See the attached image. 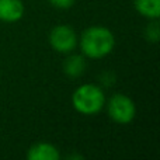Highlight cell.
<instances>
[{"label":"cell","instance_id":"1","mask_svg":"<svg viewBox=\"0 0 160 160\" xmlns=\"http://www.w3.org/2000/svg\"><path fill=\"white\" fill-rule=\"evenodd\" d=\"M115 44L114 32L104 25H91L86 28L78 42L82 55L88 59L105 58L114 51Z\"/></svg>","mask_w":160,"mask_h":160},{"label":"cell","instance_id":"2","mask_svg":"<svg viewBox=\"0 0 160 160\" xmlns=\"http://www.w3.org/2000/svg\"><path fill=\"white\" fill-rule=\"evenodd\" d=\"M105 93L93 83L80 84L72 94V105L82 115H96L105 107Z\"/></svg>","mask_w":160,"mask_h":160},{"label":"cell","instance_id":"3","mask_svg":"<svg viewBox=\"0 0 160 160\" xmlns=\"http://www.w3.org/2000/svg\"><path fill=\"white\" fill-rule=\"evenodd\" d=\"M107 114L111 121L121 125L132 122L136 117V105L131 97L122 93H115L105 101Z\"/></svg>","mask_w":160,"mask_h":160},{"label":"cell","instance_id":"4","mask_svg":"<svg viewBox=\"0 0 160 160\" xmlns=\"http://www.w3.org/2000/svg\"><path fill=\"white\" fill-rule=\"evenodd\" d=\"M48 39H49V45L55 52L65 53V55L73 52L78 48L79 42V37L76 31L68 24L55 25L51 30Z\"/></svg>","mask_w":160,"mask_h":160},{"label":"cell","instance_id":"5","mask_svg":"<svg viewBox=\"0 0 160 160\" xmlns=\"http://www.w3.org/2000/svg\"><path fill=\"white\" fill-rule=\"evenodd\" d=\"M25 6L22 0H0V21L17 22L24 17Z\"/></svg>","mask_w":160,"mask_h":160},{"label":"cell","instance_id":"6","mask_svg":"<svg viewBox=\"0 0 160 160\" xmlns=\"http://www.w3.org/2000/svg\"><path fill=\"white\" fill-rule=\"evenodd\" d=\"M61 152L53 143L49 142H38L30 146L27 152L28 160H58Z\"/></svg>","mask_w":160,"mask_h":160},{"label":"cell","instance_id":"7","mask_svg":"<svg viewBox=\"0 0 160 160\" xmlns=\"http://www.w3.org/2000/svg\"><path fill=\"white\" fill-rule=\"evenodd\" d=\"M86 70V59L83 55H78V53H73L69 55L68 53L66 59L63 62V72L68 78H80V76L84 73Z\"/></svg>","mask_w":160,"mask_h":160},{"label":"cell","instance_id":"8","mask_svg":"<svg viewBox=\"0 0 160 160\" xmlns=\"http://www.w3.org/2000/svg\"><path fill=\"white\" fill-rule=\"evenodd\" d=\"M133 7L142 17L148 20H159L160 0H132Z\"/></svg>","mask_w":160,"mask_h":160},{"label":"cell","instance_id":"9","mask_svg":"<svg viewBox=\"0 0 160 160\" xmlns=\"http://www.w3.org/2000/svg\"><path fill=\"white\" fill-rule=\"evenodd\" d=\"M145 38L149 42H159L160 39V24L159 20H149V24L145 27L143 30Z\"/></svg>","mask_w":160,"mask_h":160},{"label":"cell","instance_id":"10","mask_svg":"<svg viewBox=\"0 0 160 160\" xmlns=\"http://www.w3.org/2000/svg\"><path fill=\"white\" fill-rule=\"evenodd\" d=\"M48 2L52 7L59 8V10H68L75 4V0H48Z\"/></svg>","mask_w":160,"mask_h":160}]
</instances>
